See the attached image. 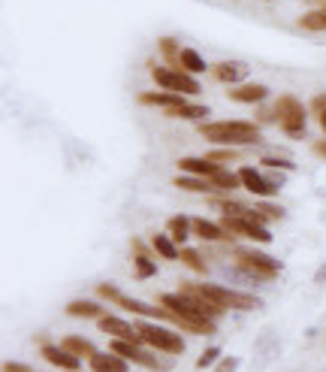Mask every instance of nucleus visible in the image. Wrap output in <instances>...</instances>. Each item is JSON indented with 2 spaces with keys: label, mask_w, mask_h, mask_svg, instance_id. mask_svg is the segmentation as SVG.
<instances>
[{
  "label": "nucleus",
  "mask_w": 326,
  "mask_h": 372,
  "mask_svg": "<svg viewBox=\"0 0 326 372\" xmlns=\"http://www.w3.org/2000/svg\"><path fill=\"white\" fill-rule=\"evenodd\" d=\"M197 130L208 143L221 145H251L260 139V127L251 121H215V124H197Z\"/></svg>",
  "instance_id": "nucleus-1"
},
{
  "label": "nucleus",
  "mask_w": 326,
  "mask_h": 372,
  "mask_svg": "<svg viewBox=\"0 0 326 372\" xmlns=\"http://www.w3.org/2000/svg\"><path fill=\"white\" fill-rule=\"evenodd\" d=\"M136 333H139V342H145L148 348H154V351H161V354H170V357H179V354L188 351V342L179 333L163 330V327H157V324H139Z\"/></svg>",
  "instance_id": "nucleus-2"
},
{
  "label": "nucleus",
  "mask_w": 326,
  "mask_h": 372,
  "mask_svg": "<svg viewBox=\"0 0 326 372\" xmlns=\"http://www.w3.org/2000/svg\"><path fill=\"white\" fill-rule=\"evenodd\" d=\"M236 267L239 269H245L248 276H254L257 282H272V278H278V272H281V263L269 258V254H263V251H236Z\"/></svg>",
  "instance_id": "nucleus-3"
},
{
  "label": "nucleus",
  "mask_w": 326,
  "mask_h": 372,
  "mask_svg": "<svg viewBox=\"0 0 326 372\" xmlns=\"http://www.w3.org/2000/svg\"><path fill=\"white\" fill-rule=\"evenodd\" d=\"M112 351H118L121 357H127L130 363H139V366L152 369V372H170L172 363L157 357L154 351L145 348V342H127V339H118V342H112Z\"/></svg>",
  "instance_id": "nucleus-4"
},
{
  "label": "nucleus",
  "mask_w": 326,
  "mask_h": 372,
  "mask_svg": "<svg viewBox=\"0 0 326 372\" xmlns=\"http://www.w3.org/2000/svg\"><path fill=\"white\" fill-rule=\"evenodd\" d=\"M97 294L103 296V300H112V303H118L121 309H127L133 312V315H142V318H172V312L166 309V305H145V303H139V300H133V296H124L118 287H112V285H100L97 287Z\"/></svg>",
  "instance_id": "nucleus-5"
},
{
  "label": "nucleus",
  "mask_w": 326,
  "mask_h": 372,
  "mask_svg": "<svg viewBox=\"0 0 326 372\" xmlns=\"http://www.w3.org/2000/svg\"><path fill=\"white\" fill-rule=\"evenodd\" d=\"M275 118L290 136H305V106L296 100L293 94H284L278 103H275Z\"/></svg>",
  "instance_id": "nucleus-6"
},
{
  "label": "nucleus",
  "mask_w": 326,
  "mask_h": 372,
  "mask_svg": "<svg viewBox=\"0 0 326 372\" xmlns=\"http://www.w3.org/2000/svg\"><path fill=\"white\" fill-rule=\"evenodd\" d=\"M154 82H157V88H163V91H175V94H185V97H197L199 91V82L194 76H188V70H170V67H154Z\"/></svg>",
  "instance_id": "nucleus-7"
},
{
  "label": "nucleus",
  "mask_w": 326,
  "mask_h": 372,
  "mask_svg": "<svg viewBox=\"0 0 326 372\" xmlns=\"http://www.w3.org/2000/svg\"><path fill=\"white\" fill-rule=\"evenodd\" d=\"M208 300H215L221 309H257L260 300L254 294H242V291H230L224 285H197Z\"/></svg>",
  "instance_id": "nucleus-8"
},
{
  "label": "nucleus",
  "mask_w": 326,
  "mask_h": 372,
  "mask_svg": "<svg viewBox=\"0 0 326 372\" xmlns=\"http://www.w3.org/2000/svg\"><path fill=\"white\" fill-rule=\"evenodd\" d=\"M221 227L236 239V236H248V239H257V242H272V233L266 230V224H257V221H248V218H236V215H224L221 218Z\"/></svg>",
  "instance_id": "nucleus-9"
},
{
  "label": "nucleus",
  "mask_w": 326,
  "mask_h": 372,
  "mask_svg": "<svg viewBox=\"0 0 326 372\" xmlns=\"http://www.w3.org/2000/svg\"><path fill=\"white\" fill-rule=\"evenodd\" d=\"M239 176H242V185H245L251 194H257V197H272L275 191H278V185H275V181H266L263 172H257L254 167H242Z\"/></svg>",
  "instance_id": "nucleus-10"
},
{
  "label": "nucleus",
  "mask_w": 326,
  "mask_h": 372,
  "mask_svg": "<svg viewBox=\"0 0 326 372\" xmlns=\"http://www.w3.org/2000/svg\"><path fill=\"white\" fill-rule=\"evenodd\" d=\"M91 369L94 372H130V360L121 357L118 351H97L91 357Z\"/></svg>",
  "instance_id": "nucleus-11"
},
{
  "label": "nucleus",
  "mask_w": 326,
  "mask_h": 372,
  "mask_svg": "<svg viewBox=\"0 0 326 372\" xmlns=\"http://www.w3.org/2000/svg\"><path fill=\"white\" fill-rule=\"evenodd\" d=\"M266 97H269V88L257 85V82H242V85L230 88V100L236 103H263Z\"/></svg>",
  "instance_id": "nucleus-12"
},
{
  "label": "nucleus",
  "mask_w": 326,
  "mask_h": 372,
  "mask_svg": "<svg viewBox=\"0 0 326 372\" xmlns=\"http://www.w3.org/2000/svg\"><path fill=\"white\" fill-rule=\"evenodd\" d=\"M97 327L103 330V333L115 336V339H127V342H139V333H136V327H130L127 321H121V318L103 315V318H97Z\"/></svg>",
  "instance_id": "nucleus-13"
},
{
  "label": "nucleus",
  "mask_w": 326,
  "mask_h": 372,
  "mask_svg": "<svg viewBox=\"0 0 326 372\" xmlns=\"http://www.w3.org/2000/svg\"><path fill=\"white\" fill-rule=\"evenodd\" d=\"M212 76L217 82H227V85H242L248 76V67L245 64H239V61H221V64H215L212 67Z\"/></svg>",
  "instance_id": "nucleus-14"
},
{
  "label": "nucleus",
  "mask_w": 326,
  "mask_h": 372,
  "mask_svg": "<svg viewBox=\"0 0 326 372\" xmlns=\"http://www.w3.org/2000/svg\"><path fill=\"white\" fill-rule=\"evenodd\" d=\"M179 170L181 172H194V176H199V179H212L215 172H221L224 167L221 163H215V161H208V158H181Z\"/></svg>",
  "instance_id": "nucleus-15"
},
{
  "label": "nucleus",
  "mask_w": 326,
  "mask_h": 372,
  "mask_svg": "<svg viewBox=\"0 0 326 372\" xmlns=\"http://www.w3.org/2000/svg\"><path fill=\"white\" fill-rule=\"evenodd\" d=\"M43 357L52 363V366H61L66 372H76L79 369V357L70 354L66 348H57V345H43Z\"/></svg>",
  "instance_id": "nucleus-16"
},
{
  "label": "nucleus",
  "mask_w": 326,
  "mask_h": 372,
  "mask_svg": "<svg viewBox=\"0 0 326 372\" xmlns=\"http://www.w3.org/2000/svg\"><path fill=\"white\" fill-rule=\"evenodd\" d=\"M139 103L145 106H161V109H170V106H179L185 103V94H175V91H145V94H139Z\"/></svg>",
  "instance_id": "nucleus-17"
},
{
  "label": "nucleus",
  "mask_w": 326,
  "mask_h": 372,
  "mask_svg": "<svg viewBox=\"0 0 326 372\" xmlns=\"http://www.w3.org/2000/svg\"><path fill=\"white\" fill-rule=\"evenodd\" d=\"M175 185L181 188V191H197V194H221V188L215 185L212 179H194V176H179L175 179Z\"/></svg>",
  "instance_id": "nucleus-18"
},
{
  "label": "nucleus",
  "mask_w": 326,
  "mask_h": 372,
  "mask_svg": "<svg viewBox=\"0 0 326 372\" xmlns=\"http://www.w3.org/2000/svg\"><path fill=\"white\" fill-rule=\"evenodd\" d=\"M66 315L70 318H103V305L94 303V300H73L66 305Z\"/></svg>",
  "instance_id": "nucleus-19"
},
{
  "label": "nucleus",
  "mask_w": 326,
  "mask_h": 372,
  "mask_svg": "<svg viewBox=\"0 0 326 372\" xmlns=\"http://www.w3.org/2000/svg\"><path fill=\"white\" fill-rule=\"evenodd\" d=\"M172 115V118H188V121H203L206 115H208V109L203 103H179V106H170V109H166Z\"/></svg>",
  "instance_id": "nucleus-20"
},
{
  "label": "nucleus",
  "mask_w": 326,
  "mask_h": 372,
  "mask_svg": "<svg viewBox=\"0 0 326 372\" xmlns=\"http://www.w3.org/2000/svg\"><path fill=\"white\" fill-rule=\"evenodd\" d=\"M61 348H66L70 354H76V357H88V360H91V357H94V354H97V348H94V345L88 342L85 336H64Z\"/></svg>",
  "instance_id": "nucleus-21"
},
{
  "label": "nucleus",
  "mask_w": 326,
  "mask_h": 372,
  "mask_svg": "<svg viewBox=\"0 0 326 372\" xmlns=\"http://www.w3.org/2000/svg\"><path fill=\"white\" fill-rule=\"evenodd\" d=\"M194 230L199 239H230V233L224 230L221 224H215V221H206V218H194Z\"/></svg>",
  "instance_id": "nucleus-22"
},
{
  "label": "nucleus",
  "mask_w": 326,
  "mask_h": 372,
  "mask_svg": "<svg viewBox=\"0 0 326 372\" xmlns=\"http://www.w3.org/2000/svg\"><path fill=\"white\" fill-rule=\"evenodd\" d=\"M152 245H154V251L161 254L163 260H179V258H181V251H179V248H175V239H172V236L157 233V236L152 239Z\"/></svg>",
  "instance_id": "nucleus-23"
},
{
  "label": "nucleus",
  "mask_w": 326,
  "mask_h": 372,
  "mask_svg": "<svg viewBox=\"0 0 326 372\" xmlns=\"http://www.w3.org/2000/svg\"><path fill=\"white\" fill-rule=\"evenodd\" d=\"M179 61H181V67H185L188 73H206V67H208V64L203 61V55L194 52V48H181Z\"/></svg>",
  "instance_id": "nucleus-24"
},
{
  "label": "nucleus",
  "mask_w": 326,
  "mask_h": 372,
  "mask_svg": "<svg viewBox=\"0 0 326 372\" xmlns=\"http://www.w3.org/2000/svg\"><path fill=\"white\" fill-rule=\"evenodd\" d=\"M190 221H194V218H185V215H175V218H170V230H172L175 245H185V239L190 233Z\"/></svg>",
  "instance_id": "nucleus-25"
},
{
  "label": "nucleus",
  "mask_w": 326,
  "mask_h": 372,
  "mask_svg": "<svg viewBox=\"0 0 326 372\" xmlns=\"http://www.w3.org/2000/svg\"><path fill=\"white\" fill-rule=\"evenodd\" d=\"M299 28H305V30H326V6L302 15V19H299Z\"/></svg>",
  "instance_id": "nucleus-26"
},
{
  "label": "nucleus",
  "mask_w": 326,
  "mask_h": 372,
  "mask_svg": "<svg viewBox=\"0 0 326 372\" xmlns=\"http://www.w3.org/2000/svg\"><path fill=\"white\" fill-rule=\"evenodd\" d=\"M212 181L221 191H236V188L242 185V176H236V172H230V170H221V172H215Z\"/></svg>",
  "instance_id": "nucleus-27"
},
{
  "label": "nucleus",
  "mask_w": 326,
  "mask_h": 372,
  "mask_svg": "<svg viewBox=\"0 0 326 372\" xmlns=\"http://www.w3.org/2000/svg\"><path fill=\"white\" fill-rule=\"evenodd\" d=\"M154 272H157L154 260L148 258V254H136V276H139V278H152Z\"/></svg>",
  "instance_id": "nucleus-28"
},
{
  "label": "nucleus",
  "mask_w": 326,
  "mask_h": 372,
  "mask_svg": "<svg viewBox=\"0 0 326 372\" xmlns=\"http://www.w3.org/2000/svg\"><path fill=\"white\" fill-rule=\"evenodd\" d=\"M217 360H221V348H217V345H212V348H206L203 354H199L197 369H208V366H215Z\"/></svg>",
  "instance_id": "nucleus-29"
},
{
  "label": "nucleus",
  "mask_w": 326,
  "mask_h": 372,
  "mask_svg": "<svg viewBox=\"0 0 326 372\" xmlns=\"http://www.w3.org/2000/svg\"><path fill=\"white\" fill-rule=\"evenodd\" d=\"M181 260H185V263H188V267L194 269V272H206V260L199 258V254L194 251V248H185V251H181Z\"/></svg>",
  "instance_id": "nucleus-30"
},
{
  "label": "nucleus",
  "mask_w": 326,
  "mask_h": 372,
  "mask_svg": "<svg viewBox=\"0 0 326 372\" xmlns=\"http://www.w3.org/2000/svg\"><path fill=\"white\" fill-rule=\"evenodd\" d=\"M260 163H263V167H272V170H293L296 167L290 158H275V154H266Z\"/></svg>",
  "instance_id": "nucleus-31"
},
{
  "label": "nucleus",
  "mask_w": 326,
  "mask_h": 372,
  "mask_svg": "<svg viewBox=\"0 0 326 372\" xmlns=\"http://www.w3.org/2000/svg\"><path fill=\"white\" fill-rule=\"evenodd\" d=\"M314 115H317V121H320V127L326 130V94L314 97Z\"/></svg>",
  "instance_id": "nucleus-32"
},
{
  "label": "nucleus",
  "mask_w": 326,
  "mask_h": 372,
  "mask_svg": "<svg viewBox=\"0 0 326 372\" xmlns=\"http://www.w3.org/2000/svg\"><path fill=\"white\" fill-rule=\"evenodd\" d=\"M257 209H260V212L266 215V218H275V221H281V218H284V209H281V206H272V203H260V206H257Z\"/></svg>",
  "instance_id": "nucleus-33"
},
{
  "label": "nucleus",
  "mask_w": 326,
  "mask_h": 372,
  "mask_svg": "<svg viewBox=\"0 0 326 372\" xmlns=\"http://www.w3.org/2000/svg\"><path fill=\"white\" fill-rule=\"evenodd\" d=\"M161 52H163L166 57H179V55H181V48H179V46H175V39H170V37H163V39H161Z\"/></svg>",
  "instance_id": "nucleus-34"
},
{
  "label": "nucleus",
  "mask_w": 326,
  "mask_h": 372,
  "mask_svg": "<svg viewBox=\"0 0 326 372\" xmlns=\"http://www.w3.org/2000/svg\"><path fill=\"white\" fill-rule=\"evenodd\" d=\"M236 369H239V357H221L215 366V372H236Z\"/></svg>",
  "instance_id": "nucleus-35"
},
{
  "label": "nucleus",
  "mask_w": 326,
  "mask_h": 372,
  "mask_svg": "<svg viewBox=\"0 0 326 372\" xmlns=\"http://www.w3.org/2000/svg\"><path fill=\"white\" fill-rule=\"evenodd\" d=\"M239 158V152H212V158H208V161H236Z\"/></svg>",
  "instance_id": "nucleus-36"
},
{
  "label": "nucleus",
  "mask_w": 326,
  "mask_h": 372,
  "mask_svg": "<svg viewBox=\"0 0 326 372\" xmlns=\"http://www.w3.org/2000/svg\"><path fill=\"white\" fill-rule=\"evenodd\" d=\"M3 372H28V366H24V363H3Z\"/></svg>",
  "instance_id": "nucleus-37"
},
{
  "label": "nucleus",
  "mask_w": 326,
  "mask_h": 372,
  "mask_svg": "<svg viewBox=\"0 0 326 372\" xmlns=\"http://www.w3.org/2000/svg\"><path fill=\"white\" fill-rule=\"evenodd\" d=\"M314 152H317V154H320V158L326 161V139H317V143H314Z\"/></svg>",
  "instance_id": "nucleus-38"
},
{
  "label": "nucleus",
  "mask_w": 326,
  "mask_h": 372,
  "mask_svg": "<svg viewBox=\"0 0 326 372\" xmlns=\"http://www.w3.org/2000/svg\"><path fill=\"white\" fill-rule=\"evenodd\" d=\"M323 278H326V267H323L320 272H317V282H323Z\"/></svg>",
  "instance_id": "nucleus-39"
},
{
  "label": "nucleus",
  "mask_w": 326,
  "mask_h": 372,
  "mask_svg": "<svg viewBox=\"0 0 326 372\" xmlns=\"http://www.w3.org/2000/svg\"><path fill=\"white\" fill-rule=\"evenodd\" d=\"M311 3H323L326 6V0H311Z\"/></svg>",
  "instance_id": "nucleus-40"
}]
</instances>
